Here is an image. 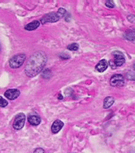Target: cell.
Masks as SVG:
<instances>
[{"label": "cell", "mask_w": 135, "mask_h": 153, "mask_svg": "<svg viewBox=\"0 0 135 153\" xmlns=\"http://www.w3.org/2000/svg\"><path fill=\"white\" fill-rule=\"evenodd\" d=\"M47 61V56L43 51L35 52L29 59L24 68V73L30 77L35 76L43 69Z\"/></svg>", "instance_id": "1"}, {"label": "cell", "mask_w": 135, "mask_h": 153, "mask_svg": "<svg viewBox=\"0 0 135 153\" xmlns=\"http://www.w3.org/2000/svg\"><path fill=\"white\" fill-rule=\"evenodd\" d=\"M112 56L114 57V60H110L108 62V65H110V67L112 69H115L117 67H120L125 64V59L122 52H120L119 51H115L112 52Z\"/></svg>", "instance_id": "2"}, {"label": "cell", "mask_w": 135, "mask_h": 153, "mask_svg": "<svg viewBox=\"0 0 135 153\" xmlns=\"http://www.w3.org/2000/svg\"><path fill=\"white\" fill-rule=\"evenodd\" d=\"M26 56L24 54H17L12 56V58L9 60V66L12 68H18L24 64V62L25 61Z\"/></svg>", "instance_id": "3"}, {"label": "cell", "mask_w": 135, "mask_h": 153, "mask_svg": "<svg viewBox=\"0 0 135 153\" xmlns=\"http://www.w3.org/2000/svg\"><path fill=\"white\" fill-rule=\"evenodd\" d=\"M60 19V16L57 12H50L44 15L41 18V23L42 24H47V23H55L57 22Z\"/></svg>", "instance_id": "4"}, {"label": "cell", "mask_w": 135, "mask_h": 153, "mask_svg": "<svg viewBox=\"0 0 135 153\" xmlns=\"http://www.w3.org/2000/svg\"><path fill=\"white\" fill-rule=\"evenodd\" d=\"M24 123H25V115L24 113H19L16 117L15 120L13 121L12 126L15 130H20L23 128L24 126Z\"/></svg>", "instance_id": "5"}, {"label": "cell", "mask_w": 135, "mask_h": 153, "mask_svg": "<svg viewBox=\"0 0 135 153\" xmlns=\"http://www.w3.org/2000/svg\"><path fill=\"white\" fill-rule=\"evenodd\" d=\"M110 84L115 87H120L125 85V77L120 74H115L110 79Z\"/></svg>", "instance_id": "6"}, {"label": "cell", "mask_w": 135, "mask_h": 153, "mask_svg": "<svg viewBox=\"0 0 135 153\" xmlns=\"http://www.w3.org/2000/svg\"><path fill=\"white\" fill-rule=\"evenodd\" d=\"M21 94V92L17 89H9L4 93V96L9 100H14L17 99Z\"/></svg>", "instance_id": "7"}, {"label": "cell", "mask_w": 135, "mask_h": 153, "mask_svg": "<svg viewBox=\"0 0 135 153\" xmlns=\"http://www.w3.org/2000/svg\"><path fill=\"white\" fill-rule=\"evenodd\" d=\"M28 121H29V123L31 126H38L39 124L41 123V117L38 114H36V113H32V114H30L28 117Z\"/></svg>", "instance_id": "8"}, {"label": "cell", "mask_w": 135, "mask_h": 153, "mask_svg": "<svg viewBox=\"0 0 135 153\" xmlns=\"http://www.w3.org/2000/svg\"><path fill=\"white\" fill-rule=\"evenodd\" d=\"M63 127H64V122L60 120H56L53 122L51 126V132L53 134H57Z\"/></svg>", "instance_id": "9"}, {"label": "cell", "mask_w": 135, "mask_h": 153, "mask_svg": "<svg viewBox=\"0 0 135 153\" xmlns=\"http://www.w3.org/2000/svg\"><path fill=\"white\" fill-rule=\"evenodd\" d=\"M108 62L107 61L106 59H102V60H100L97 65H96L95 68H96V70L98 72L103 73L108 68Z\"/></svg>", "instance_id": "10"}, {"label": "cell", "mask_w": 135, "mask_h": 153, "mask_svg": "<svg viewBox=\"0 0 135 153\" xmlns=\"http://www.w3.org/2000/svg\"><path fill=\"white\" fill-rule=\"evenodd\" d=\"M40 22L38 21H32L31 23H29L24 26V30H28V31H33V30H35L36 29H38L39 25H40Z\"/></svg>", "instance_id": "11"}, {"label": "cell", "mask_w": 135, "mask_h": 153, "mask_svg": "<svg viewBox=\"0 0 135 153\" xmlns=\"http://www.w3.org/2000/svg\"><path fill=\"white\" fill-rule=\"evenodd\" d=\"M115 103V100L113 97H111V96H108L104 99V101H103V108L105 109L109 108L110 107L112 106V104Z\"/></svg>", "instance_id": "12"}, {"label": "cell", "mask_w": 135, "mask_h": 153, "mask_svg": "<svg viewBox=\"0 0 135 153\" xmlns=\"http://www.w3.org/2000/svg\"><path fill=\"white\" fill-rule=\"evenodd\" d=\"M125 38H126L127 40H129V41H135V29L129 30V31H127L125 33Z\"/></svg>", "instance_id": "13"}, {"label": "cell", "mask_w": 135, "mask_h": 153, "mask_svg": "<svg viewBox=\"0 0 135 153\" xmlns=\"http://www.w3.org/2000/svg\"><path fill=\"white\" fill-rule=\"evenodd\" d=\"M51 76V71L50 69H44L42 71V76L45 78V79H48L50 78Z\"/></svg>", "instance_id": "14"}, {"label": "cell", "mask_w": 135, "mask_h": 153, "mask_svg": "<svg viewBox=\"0 0 135 153\" xmlns=\"http://www.w3.org/2000/svg\"><path fill=\"white\" fill-rule=\"evenodd\" d=\"M67 49H68L69 51H77L79 49V46L77 43H72L68 46Z\"/></svg>", "instance_id": "15"}, {"label": "cell", "mask_w": 135, "mask_h": 153, "mask_svg": "<svg viewBox=\"0 0 135 153\" xmlns=\"http://www.w3.org/2000/svg\"><path fill=\"white\" fill-rule=\"evenodd\" d=\"M126 77L129 81H135V73L129 71L126 74Z\"/></svg>", "instance_id": "16"}, {"label": "cell", "mask_w": 135, "mask_h": 153, "mask_svg": "<svg viewBox=\"0 0 135 153\" xmlns=\"http://www.w3.org/2000/svg\"><path fill=\"white\" fill-rule=\"evenodd\" d=\"M8 102L6 100H4L2 96H0V108H5L7 106Z\"/></svg>", "instance_id": "17"}, {"label": "cell", "mask_w": 135, "mask_h": 153, "mask_svg": "<svg viewBox=\"0 0 135 153\" xmlns=\"http://www.w3.org/2000/svg\"><path fill=\"white\" fill-rule=\"evenodd\" d=\"M57 13L59 14V16H60V18L65 17V16L66 15V14H68L67 12H66V10H65V8H59V11H58V12H57Z\"/></svg>", "instance_id": "18"}, {"label": "cell", "mask_w": 135, "mask_h": 153, "mask_svg": "<svg viewBox=\"0 0 135 153\" xmlns=\"http://www.w3.org/2000/svg\"><path fill=\"white\" fill-rule=\"evenodd\" d=\"M106 6L109 7V8H113L115 7L114 2L113 1H111V0H108V1H106Z\"/></svg>", "instance_id": "19"}, {"label": "cell", "mask_w": 135, "mask_h": 153, "mask_svg": "<svg viewBox=\"0 0 135 153\" xmlns=\"http://www.w3.org/2000/svg\"><path fill=\"white\" fill-rule=\"evenodd\" d=\"M59 57L61 58V59H69V56H68V55H67V54H60V56H59Z\"/></svg>", "instance_id": "20"}, {"label": "cell", "mask_w": 135, "mask_h": 153, "mask_svg": "<svg viewBox=\"0 0 135 153\" xmlns=\"http://www.w3.org/2000/svg\"><path fill=\"white\" fill-rule=\"evenodd\" d=\"M33 153H46V152L42 148H37L34 150Z\"/></svg>", "instance_id": "21"}, {"label": "cell", "mask_w": 135, "mask_h": 153, "mask_svg": "<svg viewBox=\"0 0 135 153\" xmlns=\"http://www.w3.org/2000/svg\"><path fill=\"white\" fill-rule=\"evenodd\" d=\"M128 20H129L130 22H135V16L134 15H130L128 16Z\"/></svg>", "instance_id": "22"}, {"label": "cell", "mask_w": 135, "mask_h": 153, "mask_svg": "<svg viewBox=\"0 0 135 153\" xmlns=\"http://www.w3.org/2000/svg\"><path fill=\"white\" fill-rule=\"evenodd\" d=\"M58 99H59V100H63V95H61V94H59V95H58Z\"/></svg>", "instance_id": "23"}, {"label": "cell", "mask_w": 135, "mask_h": 153, "mask_svg": "<svg viewBox=\"0 0 135 153\" xmlns=\"http://www.w3.org/2000/svg\"><path fill=\"white\" fill-rule=\"evenodd\" d=\"M133 69H134V70L135 71V63H134V65H133Z\"/></svg>", "instance_id": "24"}]
</instances>
